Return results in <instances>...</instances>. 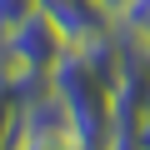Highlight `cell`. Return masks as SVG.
<instances>
[{
  "label": "cell",
  "mask_w": 150,
  "mask_h": 150,
  "mask_svg": "<svg viewBox=\"0 0 150 150\" xmlns=\"http://www.w3.org/2000/svg\"><path fill=\"white\" fill-rule=\"evenodd\" d=\"M35 5L65 30L70 45H80V40H90V35H100V30L115 25V15L100 5V0H35Z\"/></svg>",
  "instance_id": "cell-3"
},
{
  "label": "cell",
  "mask_w": 150,
  "mask_h": 150,
  "mask_svg": "<svg viewBox=\"0 0 150 150\" xmlns=\"http://www.w3.org/2000/svg\"><path fill=\"white\" fill-rule=\"evenodd\" d=\"M10 145H15V150H80L75 115H70V105L60 100V90H55L50 80L20 100V115H15Z\"/></svg>",
  "instance_id": "cell-2"
},
{
  "label": "cell",
  "mask_w": 150,
  "mask_h": 150,
  "mask_svg": "<svg viewBox=\"0 0 150 150\" xmlns=\"http://www.w3.org/2000/svg\"><path fill=\"white\" fill-rule=\"evenodd\" d=\"M15 115H20V90L10 85V75L0 70V145H10V130H15Z\"/></svg>",
  "instance_id": "cell-5"
},
{
  "label": "cell",
  "mask_w": 150,
  "mask_h": 150,
  "mask_svg": "<svg viewBox=\"0 0 150 150\" xmlns=\"http://www.w3.org/2000/svg\"><path fill=\"white\" fill-rule=\"evenodd\" d=\"M50 85L60 90V100L75 115L80 150H105L110 145V115H115V85L95 70V60L80 45H70L60 55V65L50 70Z\"/></svg>",
  "instance_id": "cell-1"
},
{
  "label": "cell",
  "mask_w": 150,
  "mask_h": 150,
  "mask_svg": "<svg viewBox=\"0 0 150 150\" xmlns=\"http://www.w3.org/2000/svg\"><path fill=\"white\" fill-rule=\"evenodd\" d=\"M100 5H105V10H110V15H120V10H125V5H130V0H100Z\"/></svg>",
  "instance_id": "cell-8"
},
{
  "label": "cell",
  "mask_w": 150,
  "mask_h": 150,
  "mask_svg": "<svg viewBox=\"0 0 150 150\" xmlns=\"http://www.w3.org/2000/svg\"><path fill=\"white\" fill-rule=\"evenodd\" d=\"M115 25H120V35H125L130 45H140V50L150 55V0H130V5L115 15Z\"/></svg>",
  "instance_id": "cell-4"
},
{
  "label": "cell",
  "mask_w": 150,
  "mask_h": 150,
  "mask_svg": "<svg viewBox=\"0 0 150 150\" xmlns=\"http://www.w3.org/2000/svg\"><path fill=\"white\" fill-rule=\"evenodd\" d=\"M135 150H150V110H145L140 125H135Z\"/></svg>",
  "instance_id": "cell-7"
},
{
  "label": "cell",
  "mask_w": 150,
  "mask_h": 150,
  "mask_svg": "<svg viewBox=\"0 0 150 150\" xmlns=\"http://www.w3.org/2000/svg\"><path fill=\"white\" fill-rule=\"evenodd\" d=\"M35 10V0H0V55H5V40L15 35V25Z\"/></svg>",
  "instance_id": "cell-6"
}]
</instances>
